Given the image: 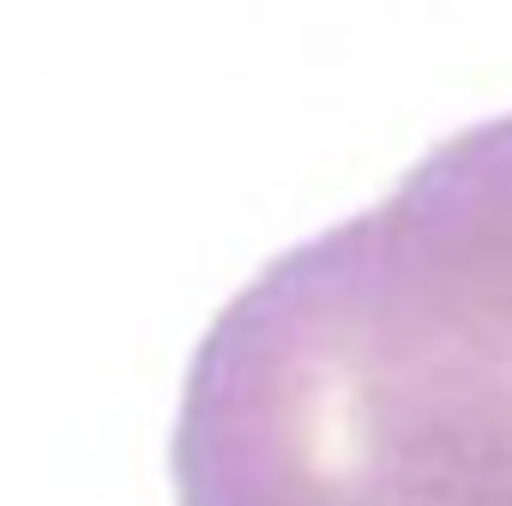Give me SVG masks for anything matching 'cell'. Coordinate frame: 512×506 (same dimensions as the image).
<instances>
[{"label":"cell","instance_id":"obj_1","mask_svg":"<svg viewBox=\"0 0 512 506\" xmlns=\"http://www.w3.org/2000/svg\"><path fill=\"white\" fill-rule=\"evenodd\" d=\"M181 506H512V121L260 272L205 332Z\"/></svg>","mask_w":512,"mask_h":506}]
</instances>
